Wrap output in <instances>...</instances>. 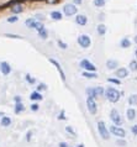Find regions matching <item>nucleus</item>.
<instances>
[{
  "label": "nucleus",
  "mask_w": 137,
  "mask_h": 147,
  "mask_svg": "<svg viewBox=\"0 0 137 147\" xmlns=\"http://www.w3.org/2000/svg\"><path fill=\"white\" fill-rule=\"evenodd\" d=\"M105 96L106 99L110 101V103H118V101L120 100V96H121V94H120V92L118 90V89L115 88H107L105 89Z\"/></svg>",
  "instance_id": "nucleus-1"
},
{
  "label": "nucleus",
  "mask_w": 137,
  "mask_h": 147,
  "mask_svg": "<svg viewBox=\"0 0 137 147\" xmlns=\"http://www.w3.org/2000/svg\"><path fill=\"white\" fill-rule=\"evenodd\" d=\"M25 25L27 27L32 28V30H36V31H41L42 28H45V25H43L42 21H37L36 19H27L25 21Z\"/></svg>",
  "instance_id": "nucleus-2"
},
{
  "label": "nucleus",
  "mask_w": 137,
  "mask_h": 147,
  "mask_svg": "<svg viewBox=\"0 0 137 147\" xmlns=\"http://www.w3.org/2000/svg\"><path fill=\"white\" fill-rule=\"evenodd\" d=\"M98 131H99L100 136H101L104 140H109V138H110V131H109V129L106 127L105 122H104L103 120L98 121Z\"/></svg>",
  "instance_id": "nucleus-3"
},
{
  "label": "nucleus",
  "mask_w": 137,
  "mask_h": 147,
  "mask_svg": "<svg viewBox=\"0 0 137 147\" xmlns=\"http://www.w3.org/2000/svg\"><path fill=\"white\" fill-rule=\"evenodd\" d=\"M79 66H80V68H83L85 72H96L98 71V68H96L95 64H93L89 59H85V58L80 61Z\"/></svg>",
  "instance_id": "nucleus-4"
},
{
  "label": "nucleus",
  "mask_w": 137,
  "mask_h": 147,
  "mask_svg": "<svg viewBox=\"0 0 137 147\" xmlns=\"http://www.w3.org/2000/svg\"><path fill=\"white\" fill-rule=\"evenodd\" d=\"M63 14L66 16H74L78 14V7L74 4H66L63 6Z\"/></svg>",
  "instance_id": "nucleus-5"
},
{
  "label": "nucleus",
  "mask_w": 137,
  "mask_h": 147,
  "mask_svg": "<svg viewBox=\"0 0 137 147\" xmlns=\"http://www.w3.org/2000/svg\"><path fill=\"white\" fill-rule=\"evenodd\" d=\"M77 41H78V45L82 48H89L91 46V38L88 35H80Z\"/></svg>",
  "instance_id": "nucleus-6"
},
{
  "label": "nucleus",
  "mask_w": 137,
  "mask_h": 147,
  "mask_svg": "<svg viewBox=\"0 0 137 147\" xmlns=\"http://www.w3.org/2000/svg\"><path fill=\"white\" fill-rule=\"evenodd\" d=\"M110 119L112 121V124L116 125V126H121L122 125L121 115H120V113L116 109H112L111 111H110Z\"/></svg>",
  "instance_id": "nucleus-7"
},
{
  "label": "nucleus",
  "mask_w": 137,
  "mask_h": 147,
  "mask_svg": "<svg viewBox=\"0 0 137 147\" xmlns=\"http://www.w3.org/2000/svg\"><path fill=\"white\" fill-rule=\"evenodd\" d=\"M109 131H110V134L115 135V136H118V137H121V138L126 136V131H125L122 127L116 126V125H111L110 127H109Z\"/></svg>",
  "instance_id": "nucleus-8"
},
{
  "label": "nucleus",
  "mask_w": 137,
  "mask_h": 147,
  "mask_svg": "<svg viewBox=\"0 0 137 147\" xmlns=\"http://www.w3.org/2000/svg\"><path fill=\"white\" fill-rule=\"evenodd\" d=\"M87 108L89 110V113L91 115H95L98 113V105H96V101L91 98H87Z\"/></svg>",
  "instance_id": "nucleus-9"
},
{
  "label": "nucleus",
  "mask_w": 137,
  "mask_h": 147,
  "mask_svg": "<svg viewBox=\"0 0 137 147\" xmlns=\"http://www.w3.org/2000/svg\"><path fill=\"white\" fill-rule=\"evenodd\" d=\"M48 62L52 63L56 68H57V71L59 72V74H61L62 80H63V82H66V74H64V72H63V69H62V66L59 64L58 61H57V59H54V58H48Z\"/></svg>",
  "instance_id": "nucleus-10"
},
{
  "label": "nucleus",
  "mask_w": 137,
  "mask_h": 147,
  "mask_svg": "<svg viewBox=\"0 0 137 147\" xmlns=\"http://www.w3.org/2000/svg\"><path fill=\"white\" fill-rule=\"evenodd\" d=\"M0 71L4 76H9L11 73V66L9 62H1L0 63Z\"/></svg>",
  "instance_id": "nucleus-11"
},
{
  "label": "nucleus",
  "mask_w": 137,
  "mask_h": 147,
  "mask_svg": "<svg viewBox=\"0 0 137 147\" xmlns=\"http://www.w3.org/2000/svg\"><path fill=\"white\" fill-rule=\"evenodd\" d=\"M115 76L118 79H121V78H126V77L128 76V69L127 68H118L115 71Z\"/></svg>",
  "instance_id": "nucleus-12"
},
{
  "label": "nucleus",
  "mask_w": 137,
  "mask_h": 147,
  "mask_svg": "<svg viewBox=\"0 0 137 147\" xmlns=\"http://www.w3.org/2000/svg\"><path fill=\"white\" fill-rule=\"evenodd\" d=\"M75 22L78 24L79 26H85L88 24V18L83 14H77L75 15Z\"/></svg>",
  "instance_id": "nucleus-13"
},
{
  "label": "nucleus",
  "mask_w": 137,
  "mask_h": 147,
  "mask_svg": "<svg viewBox=\"0 0 137 147\" xmlns=\"http://www.w3.org/2000/svg\"><path fill=\"white\" fill-rule=\"evenodd\" d=\"M106 68L109 71H114V69L119 68V62L116 59H107L106 61Z\"/></svg>",
  "instance_id": "nucleus-14"
},
{
  "label": "nucleus",
  "mask_w": 137,
  "mask_h": 147,
  "mask_svg": "<svg viewBox=\"0 0 137 147\" xmlns=\"http://www.w3.org/2000/svg\"><path fill=\"white\" fill-rule=\"evenodd\" d=\"M30 99L32 101H40V100H42L43 99V96L41 95V93L37 92V90H35V92H32L30 94Z\"/></svg>",
  "instance_id": "nucleus-15"
},
{
  "label": "nucleus",
  "mask_w": 137,
  "mask_h": 147,
  "mask_svg": "<svg viewBox=\"0 0 137 147\" xmlns=\"http://www.w3.org/2000/svg\"><path fill=\"white\" fill-rule=\"evenodd\" d=\"M10 10H11V13H13L14 15H19V14H21L24 11V7L21 6V4H16V5L10 7Z\"/></svg>",
  "instance_id": "nucleus-16"
},
{
  "label": "nucleus",
  "mask_w": 137,
  "mask_h": 147,
  "mask_svg": "<svg viewBox=\"0 0 137 147\" xmlns=\"http://www.w3.org/2000/svg\"><path fill=\"white\" fill-rule=\"evenodd\" d=\"M0 125H1L3 127H9V126L11 125V117L4 115L1 117V121H0Z\"/></svg>",
  "instance_id": "nucleus-17"
},
{
  "label": "nucleus",
  "mask_w": 137,
  "mask_h": 147,
  "mask_svg": "<svg viewBox=\"0 0 137 147\" xmlns=\"http://www.w3.org/2000/svg\"><path fill=\"white\" fill-rule=\"evenodd\" d=\"M62 18H63V15H62L61 11H58V10L52 11V13H51V19L54 20V21H61Z\"/></svg>",
  "instance_id": "nucleus-18"
},
{
  "label": "nucleus",
  "mask_w": 137,
  "mask_h": 147,
  "mask_svg": "<svg viewBox=\"0 0 137 147\" xmlns=\"http://www.w3.org/2000/svg\"><path fill=\"white\" fill-rule=\"evenodd\" d=\"M126 116H127V119L130 120V121L135 120V117H136V110L134 108H128L127 111H126Z\"/></svg>",
  "instance_id": "nucleus-19"
},
{
  "label": "nucleus",
  "mask_w": 137,
  "mask_h": 147,
  "mask_svg": "<svg viewBox=\"0 0 137 147\" xmlns=\"http://www.w3.org/2000/svg\"><path fill=\"white\" fill-rule=\"evenodd\" d=\"M96 31H98V34L100 36H104L107 32V27L104 25V24H100V25H98V27H96Z\"/></svg>",
  "instance_id": "nucleus-20"
},
{
  "label": "nucleus",
  "mask_w": 137,
  "mask_h": 147,
  "mask_svg": "<svg viewBox=\"0 0 137 147\" xmlns=\"http://www.w3.org/2000/svg\"><path fill=\"white\" fill-rule=\"evenodd\" d=\"M87 94H88V98H91V99H94V100L96 99V98H99L98 94H96V92H95V88H88Z\"/></svg>",
  "instance_id": "nucleus-21"
},
{
  "label": "nucleus",
  "mask_w": 137,
  "mask_h": 147,
  "mask_svg": "<svg viewBox=\"0 0 137 147\" xmlns=\"http://www.w3.org/2000/svg\"><path fill=\"white\" fill-rule=\"evenodd\" d=\"M82 76H83V77H85V78H88V79L98 78V74H96V72H85V71H83Z\"/></svg>",
  "instance_id": "nucleus-22"
},
{
  "label": "nucleus",
  "mask_w": 137,
  "mask_h": 147,
  "mask_svg": "<svg viewBox=\"0 0 137 147\" xmlns=\"http://www.w3.org/2000/svg\"><path fill=\"white\" fill-rule=\"evenodd\" d=\"M120 47L121 48H130L131 47V41L128 38H122L120 41Z\"/></svg>",
  "instance_id": "nucleus-23"
},
{
  "label": "nucleus",
  "mask_w": 137,
  "mask_h": 147,
  "mask_svg": "<svg viewBox=\"0 0 137 147\" xmlns=\"http://www.w3.org/2000/svg\"><path fill=\"white\" fill-rule=\"evenodd\" d=\"M25 107H24V104L22 103H16L15 104V109H14V111L15 114H20V113H22V111H25Z\"/></svg>",
  "instance_id": "nucleus-24"
},
{
  "label": "nucleus",
  "mask_w": 137,
  "mask_h": 147,
  "mask_svg": "<svg viewBox=\"0 0 137 147\" xmlns=\"http://www.w3.org/2000/svg\"><path fill=\"white\" fill-rule=\"evenodd\" d=\"M37 34H38V37H40V38H42V40L48 38V31L46 30V27H45V28H42L41 31H38Z\"/></svg>",
  "instance_id": "nucleus-25"
},
{
  "label": "nucleus",
  "mask_w": 137,
  "mask_h": 147,
  "mask_svg": "<svg viewBox=\"0 0 137 147\" xmlns=\"http://www.w3.org/2000/svg\"><path fill=\"white\" fill-rule=\"evenodd\" d=\"M105 3H106V0H93V4H94L96 7L105 6Z\"/></svg>",
  "instance_id": "nucleus-26"
},
{
  "label": "nucleus",
  "mask_w": 137,
  "mask_h": 147,
  "mask_svg": "<svg viewBox=\"0 0 137 147\" xmlns=\"http://www.w3.org/2000/svg\"><path fill=\"white\" fill-rule=\"evenodd\" d=\"M128 103L130 105H137V94H132L128 98Z\"/></svg>",
  "instance_id": "nucleus-27"
},
{
  "label": "nucleus",
  "mask_w": 137,
  "mask_h": 147,
  "mask_svg": "<svg viewBox=\"0 0 137 147\" xmlns=\"http://www.w3.org/2000/svg\"><path fill=\"white\" fill-rule=\"evenodd\" d=\"M25 79H26V82L29 84H35L36 83V78H34V77H32L30 73H27V74L25 76Z\"/></svg>",
  "instance_id": "nucleus-28"
},
{
  "label": "nucleus",
  "mask_w": 137,
  "mask_h": 147,
  "mask_svg": "<svg viewBox=\"0 0 137 147\" xmlns=\"http://www.w3.org/2000/svg\"><path fill=\"white\" fill-rule=\"evenodd\" d=\"M6 21L9 24H15V22L19 21V16L17 15H13V16H10V18H7Z\"/></svg>",
  "instance_id": "nucleus-29"
},
{
  "label": "nucleus",
  "mask_w": 137,
  "mask_h": 147,
  "mask_svg": "<svg viewBox=\"0 0 137 147\" xmlns=\"http://www.w3.org/2000/svg\"><path fill=\"white\" fill-rule=\"evenodd\" d=\"M128 68H130L132 72H136V71H137V61H136V59L131 61L130 64H128Z\"/></svg>",
  "instance_id": "nucleus-30"
},
{
  "label": "nucleus",
  "mask_w": 137,
  "mask_h": 147,
  "mask_svg": "<svg viewBox=\"0 0 137 147\" xmlns=\"http://www.w3.org/2000/svg\"><path fill=\"white\" fill-rule=\"evenodd\" d=\"M57 45L59 46V48H62V50H67V48H68V45L66 42H63L62 40H58L57 41Z\"/></svg>",
  "instance_id": "nucleus-31"
},
{
  "label": "nucleus",
  "mask_w": 137,
  "mask_h": 147,
  "mask_svg": "<svg viewBox=\"0 0 137 147\" xmlns=\"http://www.w3.org/2000/svg\"><path fill=\"white\" fill-rule=\"evenodd\" d=\"M95 92H96V94H98V96H101V95H104V93H105V89H104L103 87H96Z\"/></svg>",
  "instance_id": "nucleus-32"
},
{
  "label": "nucleus",
  "mask_w": 137,
  "mask_h": 147,
  "mask_svg": "<svg viewBox=\"0 0 137 147\" xmlns=\"http://www.w3.org/2000/svg\"><path fill=\"white\" fill-rule=\"evenodd\" d=\"M109 83H112V84H116V85H120L121 84V80L118 79V78H107Z\"/></svg>",
  "instance_id": "nucleus-33"
},
{
  "label": "nucleus",
  "mask_w": 137,
  "mask_h": 147,
  "mask_svg": "<svg viewBox=\"0 0 137 147\" xmlns=\"http://www.w3.org/2000/svg\"><path fill=\"white\" fill-rule=\"evenodd\" d=\"M46 89H47V85L45 83H40L37 85V88H36V90H37V92H42V90H46Z\"/></svg>",
  "instance_id": "nucleus-34"
},
{
  "label": "nucleus",
  "mask_w": 137,
  "mask_h": 147,
  "mask_svg": "<svg viewBox=\"0 0 137 147\" xmlns=\"http://www.w3.org/2000/svg\"><path fill=\"white\" fill-rule=\"evenodd\" d=\"M5 36H6V37H9V38H17V40L22 38L21 36H19V35H14V34H5Z\"/></svg>",
  "instance_id": "nucleus-35"
},
{
  "label": "nucleus",
  "mask_w": 137,
  "mask_h": 147,
  "mask_svg": "<svg viewBox=\"0 0 137 147\" xmlns=\"http://www.w3.org/2000/svg\"><path fill=\"white\" fill-rule=\"evenodd\" d=\"M30 108H31V111H34V113H35V111H38V109H40L38 104H36V103H34V104H32Z\"/></svg>",
  "instance_id": "nucleus-36"
},
{
  "label": "nucleus",
  "mask_w": 137,
  "mask_h": 147,
  "mask_svg": "<svg viewBox=\"0 0 137 147\" xmlns=\"http://www.w3.org/2000/svg\"><path fill=\"white\" fill-rule=\"evenodd\" d=\"M58 120H66V113H64V110H62V111L59 113V115H58Z\"/></svg>",
  "instance_id": "nucleus-37"
},
{
  "label": "nucleus",
  "mask_w": 137,
  "mask_h": 147,
  "mask_svg": "<svg viewBox=\"0 0 137 147\" xmlns=\"http://www.w3.org/2000/svg\"><path fill=\"white\" fill-rule=\"evenodd\" d=\"M42 1H46L47 4H51V5H53V4H58L61 0H42Z\"/></svg>",
  "instance_id": "nucleus-38"
},
{
  "label": "nucleus",
  "mask_w": 137,
  "mask_h": 147,
  "mask_svg": "<svg viewBox=\"0 0 137 147\" xmlns=\"http://www.w3.org/2000/svg\"><path fill=\"white\" fill-rule=\"evenodd\" d=\"M31 137H32V131H27V134H26V141L30 142L31 141Z\"/></svg>",
  "instance_id": "nucleus-39"
},
{
  "label": "nucleus",
  "mask_w": 137,
  "mask_h": 147,
  "mask_svg": "<svg viewBox=\"0 0 137 147\" xmlns=\"http://www.w3.org/2000/svg\"><path fill=\"white\" fill-rule=\"evenodd\" d=\"M131 132L134 134V135H137V125L131 126Z\"/></svg>",
  "instance_id": "nucleus-40"
},
{
  "label": "nucleus",
  "mask_w": 137,
  "mask_h": 147,
  "mask_svg": "<svg viewBox=\"0 0 137 147\" xmlns=\"http://www.w3.org/2000/svg\"><path fill=\"white\" fill-rule=\"evenodd\" d=\"M66 130H67V132H69L71 135H75V132L73 131V129H72L71 126H67V127H66Z\"/></svg>",
  "instance_id": "nucleus-41"
},
{
  "label": "nucleus",
  "mask_w": 137,
  "mask_h": 147,
  "mask_svg": "<svg viewBox=\"0 0 137 147\" xmlns=\"http://www.w3.org/2000/svg\"><path fill=\"white\" fill-rule=\"evenodd\" d=\"M116 144L120 145V146H126V141H124V140H118V141H116Z\"/></svg>",
  "instance_id": "nucleus-42"
},
{
  "label": "nucleus",
  "mask_w": 137,
  "mask_h": 147,
  "mask_svg": "<svg viewBox=\"0 0 137 147\" xmlns=\"http://www.w3.org/2000/svg\"><path fill=\"white\" fill-rule=\"evenodd\" d=\"M14 101H15V104H16V103H21V96L16 95V96L14 98Z\"/></svg>",
  "instance_id": "nucleus-43"
},
{
  "label": "nucleus",
  "mask_w": 137,
  "mask_h": 147,
  "mask_svg": "<svg viewBox=\"0 0 137 147\" xmlns=\"http://www.w3.org/2000/svg\"><path fill=\"white\" fill-rule=\"evenodd\" d=\"M58 147H69V146H68L67 142H59V144H58Z\"/></svg>",
  "instance_id": "nucleus-44"
},
{
  "label": "nucleus",
  "mask_w": 137,
  "mask_h": 147,
  "mask_svg": "<svg viewBox=\"0 0 137 147\" xmlns=\"http://www.w3.org/2000/svg\"><path fill=\"white\" fill-rule=\"evenodd\" d=\"M83 3V0H73V4L74 5H80Z\"/></svg>",
  "instance_id": "nucleus-45"
},
{
  "label": "nucleus",
  "mask_w": 137,
  "mask_h": 147,
  "mask_svg": "<svg viewBox=\"0 0 137 147\" xmlns=\"http://www.w3.org/2000/svg\"><path fill=\"white\" fill-rule=\"evenodd\" d=\"M4 115H5V114H4V113H3V111H0V117H3V116H4Z\"/></svg>",
  "instance_id": "nucleus-46"
},
{
  "label": "nucleus",
  "mask_w": 137,
  "mask_h": 147,
  "mask_svg": "<svg viewBox=\"0 0 137 147\" xmlns=\"http://www.w3.org/2000/svg\"><path fill=\"white\" fill-rule=\"evenodd\" d=\"M77 147H84V145H83V144H79V145L77 146Z\"/></svg>",
  "instance_id": "nucleus-47"
},
{
  "label": "nucleus",
  "mask_w": 137,
  "mask_h": 147,
  "mask_svg": "<svg viewBox=\"0 0 137 147\" xmlns=\"http://www.w3.org/2000/svg\"><path fill=\"white\" fill-rule=\"evenodd\" d=\"M135 43H136V45H137V35H136V36H135Z\"/></svg>",
  "instance_id": "nucleus-48"
},
{
  "label": "nucleus",
  "mask_w": 137,
  "mask_h": 147,
  "mask_svg": "<svg viewBox=\"0 0 137 147\" xmlns=\"http://www.w3.org/2000/svg\"><path fill=\"white\" fill-rule=\"evenodd\" d=\"M135 56H136V58H137V48L135 50Z\"/></svg>",
  "instance_id": "nucleus-49"
}]
</instances>
